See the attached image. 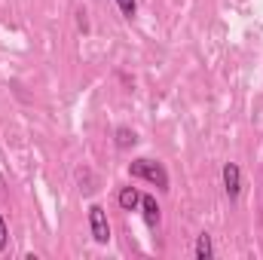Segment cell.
<instances>
[{
    "mask_svg": "<svg viewBox=\"0 0 263 260\" xmlns=\"http://www.w3.org/2000/svg\"><path fill=\"white\" fill-rule=\"evenodd\" d=\"M117 199H120V208H126V211H135V208L141 205V193H138L135 187H123Z\"/></svg>",
    "mask_w": 263,
    "mask_h": 260,
    "instance_id": "5b68a950",
    "label": "cell"
},
{
    "mask_svg": "<svg viewBox=\"0 0 263 260\" xmlns=\"http://www.w3.org/2000/svg\"><path fill=\"white\" fill-rule=\"evenodd\" d=\"M196 257L199 260H211L214 257V248H211V236L208 233H202L196 239Z\"/></svg>",
    "mask_w": 263,
    "mask_h": 260,
    "instance_id": "8992f818",
    "label": "cell"
},
{
    "mask_svg": "<svg viewBox=\"0 0 263 260\" xmlns=\"http://www.w3.org/2000/svg\"><path fill=\"white\" fill-rule=\"evenodd\" d=\"M117 6H120V12H123L126 18H132V15L138 12V3H135V0H117Z\"/></svg>",
    "mask_w": 263,
    "mask_h": 260,
    "instance_id": "ba28073f",
    "label": "cell"
},
{
    "mask_svg": "<svg viewBox=\"0 0 263 260\" xmlns=\"http://www.w3.org/2000/svg\"><path fill=\"white\" fill-rule=\"evenodd\" d=\"M132 178H144V181H150V184H156L159 190H168V175H165V169L159 165V162H150V159H135L129 165Z\"/></svg>",
    "mask_w": 263,
    "mask_h": 260,
    "instance_id": "6da1fadb",
    "label": "cell"
},
{
    "mask_svg": "<svg viewBox=\"0 0 263 260\" xmlns=\"http://www.w3.org/2000/svg\"><path fill=\"white\" fill-rule=\"evenodd\" d=\"M135 141H138V138H135V132H132V129H117V147H120V150L132 147Z\"/></svg>",
    "mask_w": 263,
    "mask_h": 260,
    "instance_id": "52a82bcc",
    "label": "cell"
},
{
    "mask_svg": "<svg viewBox=\"0 0 263 260\" xmlns=\"http://www.w3.org/2000/svg\"><path fill=\"white\" fill-rule=\"evenodd\" d=\"M89 230H92V239L98 245H107L110 242V224H107V214L101 205H92L89 208Z\"/></svg>",
    "mask_w": 263,
    "mask_h": 260,
    "instance_id": "7a4b0ae2",
    "label": "cell"
},
{
    "mask_svg": "<svg viewBox=\"0 0 263 260\" xmlns=\"http://www.w3.org/2000/svg\"><path fill=\"white\" fill-rule=\"evenodd\" d=\"M6 248V224H3V214H0V251Z\"/></svg>",
    "mask_w": 263,
    "mask_h": 260,
    "instance_id": "9c48e42d",
    "label": "cell"
},
{
    "mask_svg": "<svg viewBox=\"0 0 263 260\" xmlns=\"http://www.w3.org/2000/svg\"><path fill=\"white\" fill-rule=\"evenodd\" d=\"M141 208H144L147 227H156V224H159V205H156V199H153V196H141Z\"/></svg>",
    "mask_w": 263,
    "mask_h": 260,
    "instance_id": "277c9868",
    "label": "cell"
},
{
    "mask_svg": "<svg viewBox=\"0 0 263 260\" xmlns=\"http://www.w3.org/2000/svg\"><path fill=\"white\" fill-rule=\"evenodd\" d=\"M223 190L230 199H239V190H242V172L236 162H227L223 165Z\"/></svg>",
    "mask_w": 263,
    "mask_h": 260,
    "instance_id": "3957f363",
    "label": "cell"
}]
</instances>
